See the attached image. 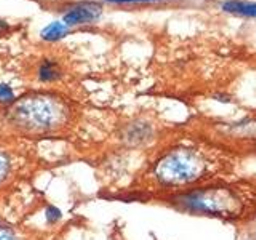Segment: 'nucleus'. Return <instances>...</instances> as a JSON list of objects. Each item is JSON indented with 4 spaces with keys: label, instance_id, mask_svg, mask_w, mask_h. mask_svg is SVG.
Listing matches in <instances>:
<instances>
[{
    "label": "nucleus",
    "instance_id": "obj_11",
    "mask_svg": "<svg viewBox=\"0 0 256 240\" xmlns=\"http://www.w3.org/2000/svg\"><path fill=\"white\" fill-rule=\"evenodd\" d=\"M112 4H130V2H157V0H108Z\"/></svg>",
    "mask_w": 256,
    "mask_h": 240
},
{
    "label": "nucleus",
    "instance_id": "obj_12",
    "mask_svg": "<svg viewBox=\"0 0 256 240\" xmlns=\"http://www.w3.org/2000/svg\"><path fill=\"white\" fill-rule=\"evenodd\" d=\"M0 240H16V238L8 230H2V229H0Z\"/></svg>",
    "mask_w": 256,
    "mask_h": 240
},
{
    "label": "nucleus",
    "instance_id": "obj_4",
    "mask_svg": "<svg viewBox=\"0 0 256 240\" xmlns=\"http://www.w3.org/2000/svg\"><path fill=\"white\" fill-rule=\"evenodd\" d=\"M101 14V6L98 4H82L72 8L69 13L64 16V24L66 26H76V24H86L98 20Z\"/></svg>",
    "mask_w": 256,
    "mask_h": 240
},
{
    "label": "nucleus",
    "instance_id": "obj_1",
    "mask_svg": "<svg viewBox=\"0 0 256 240\" xmlns=\"http://www.w3.org/2000/svg\"><path fill=\"white\" fill-rule=\"evenodd\" d=\"M174 202L190 213L238 220L256 208V196L244 186H212L182 194Z\"/></svg>",
    "mask_w": 256,
    "mask_h": 240
},
{
    "label": "nucleus",
    "instance_id": "obj_5",
    "mask_svg": "<svg viewBox=\"0 0 256 240\" xmlns=\"http://www.w3.org/2000/svg\"><path fill=\"white\" fill-rule=\"evenodd\" d=\"M222 10L228 13L240 14V16H252V18H256V4H252V2L229 0V2L222 4Z\"/></svg>",
    "mask_w": 256,
    "mask_h": 240
},
{
    "label": "nucleus",
    "instance_id": "obj_10",
    "mask_svg": "<svg viewBox=\"0 0 256 240\" xmlns=\"http://www.w3.org/2000/svg\"><path fill=\"white\" fill-rule=\"evenodd\" d=\"M6 173H8V160L2 152H0V181H4Z\"/></svg>",
    "mask_w": 256,
    "mask_h": 240
},
{
    "label": "nucleus",
    "instance_id": "obj_7",
    "mask_svg": "<svg viewBox=\"0 0 256 240\" xmlns=\"http://www.w3.org/2000/svg\"><path fill=\"white\" fill-rule=\"evenodd\" d=\"M60 77V70L54 66V62L46 61L42 68H40V80L44 82H52V80Z\"/></svg>",
    "mask_w": 256,
    "mask_h": 240
},
{
    "label": "nucleus",
    "instance_id": "obj_3",
    "mask_svg": "<svg viewBox=\"0 0 256 240\" xmlns=\"http://www.w3.org/2000/svg\"><path fill=\"white\" fill-rule=\"evenodd\" d=\"M68 117L66 106L53 96H28L10 110V120L32 132H45L60 126Z\"/></svg>",
    "mask_w": 256,
    "mask_h": 240
},
{
    "label": "nucleus",
    "instance_id": "obj_9",
    "mask_svg": "<svg viewBox=\"0 0 256 240\" xmlns=\"http://www.w3.org/2000/svg\"><path fill=\"white\" fill-rule=\"evenodd\" d=\"M46 220L50 221V222L60 221V220H61V212L58 210V208L50 206V208H48V210H46Z\"/></svg>",
    "mask_w": 256,
    "mask_h": 240
},
{
    "label": "nucleus",
    "instance_id": "obj_2",
    "mask_svg": "<svg viewBox=\"0 0 256 240\" xmlns=\"http://www.w3.org/2000/svg\"><path fill=\"white\" fill-rule=\"evenodd\" d=\"M220 164L213 160L210 150L196 148H180L170 150L158 160L154 174L165 186H188L210 178Z\"/></svg>",
    "mask_w": 256,
    "mask_h": 240
},
{
    "label": "nucleus",
    "instance_id": "obj_8",
    "mask_svg": "<svg viewBox=\"0 0 256 240\" xmlns=\"http://www.w3.org/2000/svg\"><path fill=\"white\" fill-rule=\"evenodd\" d=\"M14 101V93L12 90V86L8 85H0V102L10 104Z\"/></svg>",
    "mask_w": 256,
    "mask_h": 240
},
{
    "label": "nucleus",
    "instance_id": "obj_6",
    "mask_svg": "<svg viewBox=\"0 0 256 240\" xmlns=\"http://www.w3.org/2000/svg\"><path fill=\"white\" fill-rule=\"evenodd\" d=\"M68 34V26L64 22H52L42 30V38L53 42V40H60Z\"/></svg>",
    "mask_w": 256,
    "mask_h": 240
}]
</instances>
